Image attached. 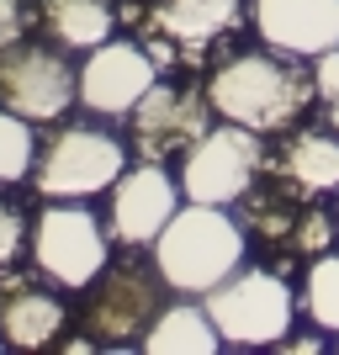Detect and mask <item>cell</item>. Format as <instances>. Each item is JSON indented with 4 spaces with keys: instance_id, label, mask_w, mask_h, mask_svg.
Returning a JSON list of instances; mask_svg holds the SVG:
<instances>
[{
    "instance_id": "obj_16",
    "label": "cell",
    "mask_w": 339,
    "mask_h": 355,
    "mask_svg": "<svg viewBox=\"0 0 339 355\" xmlns=\"http://www.w3.org/2000/svg\"><path fill=\"white\" fill-rule=\"evenodd\" d=\"M223 345L218 324L202 302H175V308H159V318L148 324V334L138 340V350L148 355H212Z\"/></svg>"
},
{
    "instance_id": "obj_13",
    "label": "cell",
    "mask_w": 339,
    "mask_h": 355,
    "mask_svg": "<svg viewBox=\"0 0 339 355\" xmlns=\"http://www.w3.org/2000/svg\"><path fill=\"white\" fill-rule=\"evenodd\" d=\"M69 324V313L53 292H37L27 282L0 286V345L11 350H53Z\"/></svg>"
},
{
    "instance_id": "obj_25",
    "label": "cell",
    "mask_w": 339,
    "mask_h": 355,
    "mask_svg": "<svg viewBox=\"0 0 339 355\" xmlns=\"http://www.w3.org/2000/svg\"><path fill=\"white\" fill-rule=\"evenodd\" d=\"M59 350H69V355H85V350H96V340H90V334H74V340H59Z\"/></svg>"
},
{
    "instance_id": "obj_12",
    "label": "cell",
    "mask_w": 339,
    "mask_h": 355,
    "mask_svg": "<svg viewBox=\"0 0 339 355\" xmlns=\"http://www.w3.org/2000/svg\"><path fill=\"white\" fill-rule=\"evenodd\" d=\"M207 96H191V90H170V85H154L144 101L133 106V144L144 159L164 164L170 154L186 159V148L212 128L207 122Z\"/></svg>"
},
{
    "instance_id": "obj_8",
    "label": "cell",
    "mask_w": 339,
    "mask_h": 355,
    "mask_svg": "<svg viewBox=\"0 0 339 355\" xmlns=\"http://www.w3.org/2000/svg\"><path fill=\"white\" fill-rule=\"evenodd\" d=\"M80 101V69L64 59V48L53 43H16L0 53V106L37 122L69 117V106Z\"/></svg>"
},
{
    "instance_id": "obj_2",
    "label": "cell",
    "mask_w": 339,
    "mask_h": 355,
    "mask_svg": "<svg viewBox=\"0 0 339 355\" xmlns=\"http://www.w3.org/2000/svg\"><path fill=\"white\" fill-rule=\"evenodd\" d=\"M244 254H250L244 223L212 202H186L154 239V270L180 297H207L212 286H223L244 266Z\"/></svg>"
},
{
    "instance_id": "obj_24",
    "label": "cell",
    "mask_w": 339,
    "mask_h": 355,
    "mask_svg": "<svg viewBox=\"0 0 339 355\" xmlns=\"http://www.w3.org/2000/svg\"><path fill=\"white\" fill-rule=\"evenodd\" d=\"M276 350H292V355H318V350H329V345H324V334H286V340H281Z\"/></svg>"
},
{
    "instance_id": "obj_1",
    "label": "cell",
    "mask_w": 339,
    "mask_h": 355,
    "mask_svg": "<svg viewBox=\"0 0 339 355\" xmlns=\"http://www.w3.org/2000/svg\"><path fill=\"white\" fill-rule=\"evenodd\" d=\"M207 106L212 117L223 122H238L250 133L270 138V133H286L313 101H318V80L302 69V59L292 53H276V48H254V53H234L223 59L218 69L207 74Z\"/></svg>"
},
{
    "instance_id": "obj_15",
    "label": "cell",
    "mask_w": 339,
    "mask_h": 355,
    "mask_svg": "<svg viewBox=\"0 0 339 355\" xmlns=\"http://www.w3.org/2000/svg\"><path fill=\"white\" fill-rule=\"evenodd\" d=\"M276 175L302 196L339 191V133H292L276 154Z\"/></svg>"
},
{
    "instance_id": "obj_18",
    "label": "cell",
    "mask_w": 339,
    "mask_h": 355,
    "mask_svg": "<svg viewBox=\"0 0 339 355\" xmlns=\"http://www.w3.org/2000/svg\"><path fill=\"white\" fill-rule=\"evenodd\" d=\"M302 313L313 318V329L339 334V250L313 254L308 276H302Z\"/></svg>"
},
{
    "instance_id": "obj_21",
    "label": "cell",
    "mask_w": 339,
    "mask_h": 355,
    "mask_svg": "<svg viewBox=\"0 0 339 355\" xmlns=\"http://www.w3.org/2000/svg\"><path fill=\"white\" fill-rule=\"evenodd\" d=\"M313 80H318V106H324L329 128L339 133V48H329L324 59H313Z\"/></svg>"
},
{
    "instance_id": "obj_22",
    "label": "cell",
    "mask_w": 339,
    "mask_h": 355,
    "mask_svg": "<svg viewBox=\"0 0 339 355\" xmlns=\"http://www.w3.org/2000/svg\"><path fill=\"white\" fill-rule=\"evenodd\" d=\"M27 218H21V207L16 202H0V270L11 266L16 254H21V244H27Z\"/></svg>"
},
{
    "instance_id": "obj_14",
    "label": "cell",
    "mask_w": 339,
    "mask_h": 355,
    "mask_svg": "<svg viewBox=\"0 0 339 355\" xmlns=\"http://www.w3.org/2000/svg\"><path fill=\"white\" fill-rule=\"evenodd\" d=\"M238 16H244V0H159V11H154V32L164 37H175L180 48H207L228 37L238 27Z\"/></svg>"
},
{
    "instance_id": "obj_3",
    "label": "cell",
    "mask_w": 339,
    "mask_h": 355,
    "mask_svg": "<svg viewBox=\"0 0 339 355\" xmlns=\"http://www.w3.org/2000/svg\"><path fill=\"white\" fill-rule=\"evenodd\" d=\"M202 308L212 313L223 345L234 350H276L297 324V292L286 286L281 270L238 266L223 286L202 297Z\"/></svg>"
},
{
    "instance_id": "obj_9",
    "label": "cell",
    "mask_w": 339,
    "mask_h": 355,
    "mask_svg": "<svg viewBox=\"0 0 339 355\" xmlns=\"http://www.w3.org/2000/svg\"><path fill=\"white\" fill-rule=\"evenodd\" d=\"M180 202H186V191H180V180L164 170V164L144 159L133 164V170H122L117 186H112V218H106V228H112V239L117 244H128V250H154V239L164 234V223L180 212Z\"/></svg>"
},
{
    "instance_id": "obj_7",
    "label": "cell",
    "mask_w": 339,
    "mask_h": 355,
    "mask_svg": "<svg viewBox=\"0 0 339 355\" xmlns=\"http://www.w3.org/2000/svg\"><path fill=\"white\" fill-rule=\"evenodd\" d=\"M170 292L159 270L148 266H106L96 282L85 286V308H80V324L96 345L106 350H122V345H138L148 334V324L159 318V297Z\"/></svg>"
},
{
    "instance_id": "obj_20",
    "label": "cell",
    "mask_w": 339,
    "mask_h": 355,
    "mask_svg": "<svg viewBox=\"0 0 339 355\" xmlns=\"http://www.w3.org/2000/svg\"><path fill=\"white\" fill-rule=\"evenodd\" d=\"M334 234H339V218H334V212H324V207H313V212H297L292 244H297V254H329Z\"/></svg>"
},
{
    "instance_id": "obj_19",
    "label": "cell",
    "mask_w": 339,
    "mask_h": 355,
    "mask_svg": "<svg viewBox=\"0 0 339 355\" xmlns=\"http://www.w3.org/2000/svg\"><path fill=\"white\" fill-rule=\"evenodd\" d=\"M32 164H37V133H32V122L0 106V186L32 180Z\"/></svg>"
},
{
    "instance_id": "obj_17",
    "label": "cell",
    "mask_w": 339,
    "mask_h": 355,
    "mask_svg": "<svg viewBox=\"0 0 339 355\" xmlns=\"http://www.w3.org/2000/svg\"><path fill=\"white\" fill-rule=\"evenodd\" d=\"M43 32L69 53H90L117 32L112 0H43Z\"/></svg>"
},
{
    "instance_id": "obj_23",
    "label": "cell",
    "mask_w": 339,
    "mask_h": 355,
    "mask_svg": "<svg viewBox=\"0 0 339 355\" xmlns=\"http://www.w3.org/2000/svg\"><path fill=\"white\" fill-rule=\"evenodd\" d=\"M21 32H27V11H21V0H0V53L21 43Z\"/></svg>"
},
{
    "instance_id": "obj_4",
    "label": "cell",
    "mask_w": 339,
    "mask_h": 355,
    "mask_svg": "<svg viewBox=\"0 0 339 355\" xmlns=\"http://www.w3.org/2000/svg\"><path fill=\"white\" fill-rule=\"evenodd\" d=\"M128 170V144L106 128H59V133L37 144V164H32V186L48 202H85L117 186Z\"/></svg>"
},
{
    "instance_id": "obj_27",
    "label": "cell",
    "mask_w": 339,
    "mask_h": 355,
    "mask_svg": "<svg viewBox=\"0 0 339 355\" xmlns=\"http://www.w3.org/2000/svg\"><path fill=\"white\" fill-rule=\"evenodd\" d=\"M334 350H339V345H334Z\"/></svg>"
},
{
    "instance_id": "obj_26",
    "label": "cell",
    "mask_w": 339,
    "mask_h": 355,
    "mask_svg": "<svg viewBox=\"0 0 339 355\" xmlns=\"http://www.w3.org/2000/svg\"><path fill=\"white\" fill-rule=\"evenodd\" d=\"M334 218H339V207H334Z\"/></svg>"
},
{
    "instance_id": "obj_10",
    "label": "cell",
    "mask_w": 339,
    "mask_h": 355,
    "mask_svg": "<svg viewBox=\"0 0 339 355\" xmlns=\"http://www.w3.org/2000/svg\"><path fill=\"white\" fill-rule=\"evenodd\" d=\"M159 64L148 59L144 43H117L106 37L101 48H90L80 64V106L96 117H128L148 90L159 85Z\"/></svg>"
},
{
    "instance_id": "obj_11",
    "label": "cell",
    "mask_w": 339,
    "mask_h": 355,
    "mask_svg": "<svg viewBox=\"0 0 339 355\" xmlns=\"http://www.w3.org/2000/svg\"><path fill=\"white\" fill-rule=\"evenodd\" d=\"M260 43L292 59H324L339 48V0H250Z\"/></svg>"
},
{
    "instance_id": "obj_6",
    "label": "cell",
    "mask_w": 339,
    "mask_h": 355,
    "mask_svg": "<svg viewBox=\"0 0 339 355\" xmlns=\"http://www.w3.org/2000/svg\"><path fill=\"white\" fill-rule=\"evenodd\" d=\"M266 170V144L260 133L238 128V122H218L207 128L186 159H180V191L186 202H212V207H234L254 191V180Z\"/></svg>"
},
{
    "instance_id": "obj_5",
    "label": "cell",
    "mask_w": 339,
    "mask_h": 355,
    "mask_svg": "<svg viewBox=\"0 0 339 355\" xmlns=\"http://www.w3.org/2000/svg\"><path fill=\"white\" fill-rule=\"evenodd\" d=\"M32 260L53 286L85 292L106 266H112V228L80 202H53L32 223Z\"/></svg>"
}]
</instances>
